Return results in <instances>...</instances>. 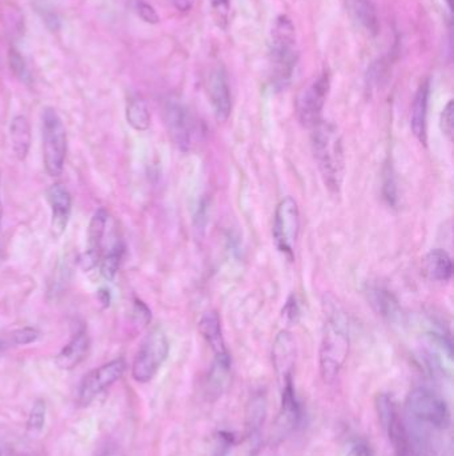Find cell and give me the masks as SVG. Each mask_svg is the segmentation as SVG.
<instances>
[{
  "label": "cell",
  "instance_id": "obj_1",
  "mask_svg": "<svg viewBox=\"0 0 454 456\" xmlns=\"http://www.w3.org/2000/svg\"><path fill=\"white\" fill-rule=\"evenodd\" d=\"M324 328L320 345V374L324 383L332 385L340 375L349 355V322L343 307L332 296L323 302Z\"/></svg>",
  "mask_w": 454,
  "mask_h": 456
},
{
  "label": "cell",
  "instance_id": "obj_2",
  "mask_svg": "<svg viewBox=\"0 0 454 456\" xmlns=\"http://www.w3.org/2000/svg\"><path fill=\"white\" fill-rule=\"evenodd\" d=\"M312 150L325 187L332 193H340L345 173V156L339 128L332 123H317L312 128Z\"/></svg>",
  "mask_w": 454,
  "mask_h": 456
},
{
  "label": "cell",
  "instance_id": "obj_3",
  "mask_svg": "<svg viewBox=\"0 0 454 456\" xmlns=\"http://www.w3.org/2000/svg\"><path fill=\"white\" fill-rule=\"evenodd\" d=\"M296 29L293 21L282 15L273 23L269 39V55L272 63L273 81L283 87L292 78L297 61L296 55Z\"/></svg>",
  "mask_w": 454,
  "mask_h": 456
},
{
  "label": "cell",
  "instance_id": "obj_4",
  "mask_svg": "<svg viewBox=\"0 0 454 456\" xmlns=\"http://www.w3.org/2000/svg\"><path fill=\"white\" fill-rule=\"evenodd\" d=\"M43 162L47 173L56 178L63 173L67 156V131L59 113L46 107L41 113Z\"/></svg>",
  "mask_w": 454,
  "mask_h": 456
},
{
  "label": "cell",
  "instance_id": "obj_5",
  "mask_svg": "<svg viewBox=\"0 0 454 456\" xmlns=\"http://www.w3.org/2000/svg\"><path fill=\"white\" fill-rule=\"evenodd\" d=\"M170 354V343L160 327H155L145 336L132 365V378L139 383H148L158 374Z\"/></svg>",
  "mask_w": 454,
  "mask_h": 456
},
{
  "label": "cell",
  "instance_id": "obj_6",
  "mask_svg": "<svg viewBox=\"0 0 454 456\" xmlns=\"http://www.w3.org/2000/svg\"><path fill=\"white\" fill-rule=\"evenodd\" d=\"M406 410L417 420L438 430H446L452 422L450 410L444 400L423 387H417L408 394Z\"/></svg>",
  "mask_w": 454,
  "mask_h": 456
},
{
  "label": "cell",
  "instance_id": "obj_7",
  "mask_svg": "<svg viewBox=\"0 0 454 456\" xmlns=\"http://www.w3.org/2000/svg\"><path fill=\"white\" fill-rule=\"evenodd\" d=\"M273 240L280 253L292 259L300 233V210L292 196L280 201L273 218Z\"/></svg>",
  "mask_w": 454,
  "mask_h": 456
},
{
  "label": "cell",
  "instance_id": "obj_8",
  "mask_svg": "<svg viewBox=\"0 0 454 456\" xmlns=\"http://www.w3.org/2000/svg\"><path fill=\"white\" fill-rule=\"evenodd\" d=\"M329 75L324 72L305 86L296 99L297 118L304 127L313 128L321 122L324 106L329 92Z\"/></svg>",
  "mask_w": 454,
  "mask_h": 456
},
{
  "label": "cell",
  "instance_id": "obj_9",
  "mask_svg": "<svg viewBox=\"0 0 454 456\" xmlns=\"http://www.w3.org/2000/svg\"><path fill=\"white\" fill-rule=\"evenodd\" d=\"M164 121L175 146L180 151H190L197 133V123L187 106L175 99L165 101Z\"/></svg>",
  "mask_w": 454,
  "mask_h": 456
},
{
  "label": "cell",
  "instance_id": "obj_10",
  "mask_svg": "<svg viewBox=\"0 0 454 456\" xmlns=\"http://www.w3.org/2000/svg\"><path fill=\"white\" fill-rule=\"evenodd\" d=\"M125 362L124 359H115L107 365H103L99 368L91 371L88 375L84 376L79 388L78 403L81 407L91 405L92 400L107 390L110 385L118 382L125 373Z\"/></svg>",
  "mask_w": 454,
  "mask_h": 456
},
{
  "label": "cell",
  "instance_id": "obj_11",
  "mask_svg": "<svg viewBox=\"0 0 454 456\" xmlns=\"http://www.w3.org/2000/svg\"><path fill=\"white\" fill-rule=\"evenodd\" d=\"M207 91L216 119L219 122H227L232 112V96L228 75L222 64L216 66L210 72L207 81Z\"/></svg>",
  "mask_w": 454,
  "mask_h": 456
},
{
  "label": "cell",
  "instance_id": "obj_12",
  "mask_svg": "<svg viewBox=\"0 0 454 456\" xmlns=\"http://www.w3.org/2000/svg\"><path fill=\"white\" fill-rule=\"evenodd\" d=\"M108 221H110V213L103 207L92 215L88 231H87V248L79 260L81 268L84 271H91L92 268H95L99 264L101 253H103V243H104V238L108 227Z\"/></svg>",
  "mask_w": 454,
  "mask_h": 456
},
{
  "label": "cell",
  "instance_id": "obj_13",
  "mask_svg": "<svg viewBox=\"0 0 454 456\" xmlns=\"http://www.w3.org/2000/svg\"><path fill=\"white\" fill-rule=\"evenodd\" d=\"M51 206V233L59 239L66 233L72 213V196L68 188L61 183L52 184L47 191Z\"/></svg>",
  "mask_w": 454,
  "mask_h": 456
},
{
  "label": "cell",
  "instance_id": "obj_14",
  "mask_svg": "<svg viewBox=\"0 0 454 456\" xmlns=\"http://www.w3.org/2000/svg\"><path fill=\"white\" fill-rule=\"evenodd\" d=\"M272 363L280 385L293 379V370L296 365V342L289 331H282L276 336L272 348Z\"/></svg>",
  "mask_w": 454,
  "mask_h": 456
},
{
  "label": "cell",
  "instance_id": "obj_15",
  "mask_svg": "<svg viewBox=\"0 0 454 456\" xmlns=\"http://www.w3.org/2000/svg\"><path fill=\"white\" fill-rule=\"evenodd\" d=\"M282 387V407L276 420V431L284 436L299 426L301 419V407L297 400L293 379L287 380Z\"/></svg>",
  "mask_w": 454,
  "mask_h": 456
},
{
  "label": "cell",
  "instance_id": "obj_16",
  "mask_svg": "<svg viewBox=\"0 0 454 456\" xmlns=\"http://www.w3.org/2000/svg\"><path fill=\"white\" fill-rule=\"evenodd\" d=\"M90 345H91L90 335L86 330H81L61 348V353L55 359V363L63 371L73 370L87 358Z\"/></svg>",
  "mask_w": 454,
  "mask_h": 456
},
{
  "label": "cell",
  "instance_id": "obj_17",
  "mask_svg": "<svg viewBox=\"0 0 454 456\" xmlns=\"http://www.w3.org/2000/svg\"><path fill=\"white\" fill-rule=\"evenodd\" d=\"M429 81H424L414 95L411 115V128L417 141L428 142V104H429Z\"/></svg>",
  "mask_w": 454,
  "mask_h": 456
},
{
  "label": "cell",
  "instance_id": "obj_18",
  "mask_svg": "<svg viewBox=\"0 0 454 456\" xmlns=\"http://www.w3.org/2000/svg\"><path fill=\"white\" fill-rule=\"evenodd\" d=\"M231 365L229 354L215 356L205 385V394L211 400H216L227 391L231 383Z\"/></svg>",
  "mask_w": 454,
  "mask_h": 456
},
{
  "label": "cell",
  "instance_id": "obj_19",
  "mask_svg": "<svg viewBox=\"0 0 454 456\" xmlns=\"http://www.w3.org/2000/svg\"><path fill=\"white\" fill-rule=\"evenodd\" d=\"M421 270L425 278L432 282H448L453 274V263L449 253L435 248L425 255Z\"/></svg>",
  "mask_w": 454,
  "mask_h": 456
},
{
  "label": "cell",
  "instance_id": "obj_20",
  "mask_svg": "<svg viewBox=\"0 0 454 456\" xmlns=\"http://www.w3.org/2000/svg\"><path fill=\"white\" fill-rule=\"evenodd\" d=\"M199 331L205 339V342L211 347L215 356L228 354L222 336V322L219 315L215 311H208L202 315L199 322Z\"/></svg>",
  "mask_w": 454,
  "mask_h": 456
},
{
  "label": "cell",
  "instance_id": "obj_21",
  "mask_svg": "<svg viewBox=\"0 0 454 456\" xmlns=\"http://www.w3.org/2000/svg\"><path fill=\"white\" fill-rule=\"evenodd\" d=\"M10 138L15 156L24 162L31 147V126L26 116L18 115L11 121Z\"/></svg>",
  "mask_w": 454,
  "mask_h": 456
},
{
  "label": "cell",
  "instance_id": "obj_22",
  "mask_svg": "<svg viewBox=\"0 0 454 456\" xmlns=\"http://www.w3.org/2000/svg\"><path fill=\"white\" fill-rule=\"evenodd\" d=\"M348 11L354 16V21H358L361 27L368 31L371 35H377L380 31V23L377 18V12L371 0H345Z\"/></svg>",
  "mask_w": 454,
  "mask_h": 456
},
{
  "label": "cell",
  "instance_id": "obj_23",
  "mask_svg": "<svg viewBox=\"0 0 454 456\" xmlns=\"http://www.w3.org/2000/svg\"><path fill=\"white\" fill-rule=\"evenodd\" d=\"M368 300L372 304L374 311L383 318L394 320L400 318V307L393 295L381 287H371L368 290Z\"/></svg>",
  "mask_w": 454,
  "mask_h": 456
},
{
  "label": "cell",
  "instance_id": "obj_24",
  "mask_svg": "<svg viewBox=\"0 0 454 456\" xmlns=\"http://www.w3.org/2000/svg\"><path fill=\"white\" fill-rule=\"evenodd\" d=\"M124 250H125V247L120 239L115 238V240L110 244V247L101 253L100 260H99L100 274L108 282H112L118 275L121 260H123Z\"/></svg>",
  "mask_w": 454,
  "mask_h": 456
},
{
  "label": "cell",
  "instance_id": "obj_25",
  "mask_svg": "<svg viewBox=\"0 0 454 456\" xmlns=\"http://www.w3.org/2000/svg\"><path fill=\"white\" fill-rule=\"evenodd\" d=\"M127 122L136 131H147L151 126V112L142 98H132L125 110Z\"/></svg>",
  "mask_w": 454,
  "mask_h": 456
},
{
  "label": "cell",
  "instance_id": "obj_26",
  "mask_svg": "<svg viewBox=\"0 0 454 456\" xmlns=\"http://www.w3.org/2000/svg\"><path fill=\"white\" fill-rule=\"evenodd\" d=\"M265 412H267L265 397L262 395L253 396L249 402V405H248V412H247V430H248V434L251 437H254L260 432Z\"/></svg>",
  "mask_w": 454,
  "mask_h": 456
},
{
  "label": "cell",
  "instance_id": "obj_27",
  "mask_svg": "<svg viewBox=\"0 0 454 456\" xmlns=\"http://www.w3.org/2000/svg\"><path fill=\"white\" fill-rule=\"evenodd\" d=\"M9 63H10L11 71L21 83L31 84L32 75H31L30 69L24 61V58L21 56V52L16 49H11L9 52Z\"/></svg>",
  "mask_w": 454,
  "mask_h": 456
},
{
  "label": "cell",
  "instance_id": "obj_28",
  "mask_svg": "<svg viewBox=\"0 0 454 456\" xmlns=\"http://www.w3.org/2000/svg\"><path fill=\"white\" fill-rule=\"evenodd\" d=\"M213 21L220 27L227 29L231 16V0H210Z\"/></svg>",
  "mask_w": 454,
  "mask_h": 456
},
{
  "label": "cell",
  "instance_id": "obj_29",
  "mask_svg": "<svg viewBox=\"0 0 454 456\" xmlns=\"http://www.w3.org/2000/svg\"><path fill=\"white\" fill-rule=\"evenodd\" d=\"M46 412H47V405L44 400H36L35 405L31 408L29 420H27V427L30 431L33 432H39L43 430L44 423H46Z\"/></svg>",
  "mask_w": 454,
  "mask_h": 456
},
{
  "label": "cell",
  "instance_id": "obj_30",
  "mask_svg": "<svg viewBox=\"0 0 454 456\" xmlns=\"http://www.w3.org/2000/svg\"><path fill=\"white\" fill-rule=\"evenodd\" d=\"M132 7H133V11L136 12V15L143 21H145L148 24H158L160 21L159 14L152 7L151 4H148L144 0H133Z\"/></svg>",
  "mask_w": 454,
  "mask_h": 456
},
{
  "label": "cell",
  "instance_id": "obj_31",
  "mask_svg": "<svg viewBox=\"0 0 454 456\" xmlns=\"http://www.w3.org/2000/svg\"><path fill=\"white\" fill-rule=\"evenodd\" d=\"M36 11L41 15V21L46 24V27L51 32H56V31L59 30V27H61L59 16H58V14L55 11L51 9L48 4H46L44 1L36 3Z\"/></svg>",
  "mask_w": 454,
  "mask_h": 456
},
{
  "label": "cell",
  "instance_id": "obj_32",
  "mask_svg": "<svg viewBox=\"0 0 454 456\" xmlns=\"http://www.w3.org/2000/svg\"><path fill=\"white\" fill-rule=\"evenodd\" d=\"M41 336V333L33 327H23L15 330L11 334V343L15 345H27L36 342Z\"/></svg>",
  "mask_w": 454,
  "mask_h": 456
},
{
  "label": "cell",
  "instance_id": "obj_33",
  "mask_svg": "<svg viewBox=\"0 0 454 456\" xmlns=\"http://www.w3.org/2000/svg\"><path fill=\"white\" fill-rule=\"evenodd\" d=\"M440 128L445 136L452 142L454 131V106L453 101H448L440 116Z\"/></svg>",
  "mask_w": 454,
  "mask_h": 456
},
{
  "label": "cell",
  "instance_id": "obj_34",
  "mask_svg": "<svg viewBox=\"0 0 454 456\" xmlns=\"http://www.w3.org/2000/svg\"><path fill=\"white\" fill-rule=\"evenodd\" d=\"M133 318L136 323H140L143 325H148L151 320L150 308L139 299H135L133 302Z\"/></svg>",
  "mask_w": 454,
  "mask_h": 456
},
{
  "label": "cell",
  "instance_id": "obj_35",
  "mask_svg": "<svg viewBox=\"0 0 454 456\" xmlns=\"http://www.w3.org/2000/svg\"><path fill=\"white\" fill-rule=\"evenodd\" d=\"M283 314L289 322H297L299 315H300V310H299V305L296 303V299H294L293 296H291L289 300H288V303L285 304Z\"/></svg>",
  "mask_w": 454,
  "mask_h": 456
},
{
  "label": "cell",
  "instance_id": "obj_36",
  "mask_svg": "<svg viewBox=\"0 0 454 456\" xmlns=\"http://www.w3.org/2000/svg\"><path fill=\"white\" fill-rule=\"evenodd\" d=\"M173 7L180 12H190L193 9L195 0H170Z\"/></svg>",
  "mask_w": 454,
  "mask_h": 456
},
{
  "label": "cell",
  "instance_id": "obj_37",
  "mask_svg": "<svg viewBox=\"0 0 454 456\" xmlns=\"http://www.w3.org/2000/svg\"><path fill=\"white\" fill-rule=\"evenodd\" d=\"M98 299L104 307H108L110 302H111V294H110V290L107 288H100L99 293H98Z\"/></svg>",
  "mask_w": 454,
  "mask_h": 456
},
{
  "label": "cell",
  "instance_id": "obj_38",
  "mask_svg": "<svg viewBox=\"0 0 454 456\" xmlns=\"http://www.w3.org/2000/svg\"><path fill=\"white\" fill-rule=\"evenodd\" d=\"M1 216H3V206H1V173H0V223H1Z\"/></svg>",
  "mask_w": 454,
  "mask_h": 456
},
{
  "label": "cell",
  "instance_id": "obj_39",
  "mask_svg": "<svg viewBox=\"0 0 454 456\" xmlns=\"http://www.w3.org/2000/svg\"><path fill=\"white\" fill-rule=\"evenodd\" d=\"M6 347H7V342H6V340H1V339H0V353H3V351L6 350Z\"/></svg>",
  "mask_w": 454,
  "mask_h": 456
},
{
  "label": "cell",
  "instance_id": "obj_40",
  "mask_svg": "<svg viewBox=\"0 0 454 456\" xmlns=\"http://www.w3.org/2000/svg\"><path fill=\"white\" fill-rule=\"evenodd\" d=\"M445 4H446V7H448V10L452 11V0H444Z\"/></svg>",
  "mask_w": 454,
  "mask_h": 456
},
{
  "label": "cell",
  "instance_id": "obj_41",
  "mask_svg": "<svg viewBox=\"0 0 454 456\" xmlns=\"http://www.w3.org/2000/svg\"><path fill=\"white\" fill-rule=\"evenodd\" d=\"M98 456H107V455H104V454H100V455H98Z\"/></svg>",
  "mask_w": 454,
  "mask_h": 456
},
{
  "label": "cell",
  "instance_id": "obj_42",
  "mask_svg": "<svg viewBox=\"0 0 454 456\" xmlns=\"http://www.w3.org/2000/svg\"><path fill=\"white\" fill-rule=\"evenodd\" d=\"M0 456H1V452H0Z\"/></svg>",
  "mask_w": 454,
  "mask_h": 456
}]
</instances>
